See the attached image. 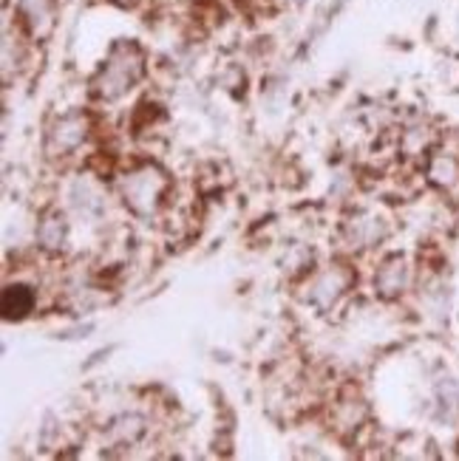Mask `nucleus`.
<instances>
[{
  "instance_id": "nucleus-1",
  "label": "nucleus",
  "mask_w": 459,
  "mask_h": 461,
  "mask_svg": "<svg viewBox=\"0 0 459 461\" xmlns=\"http://www.w3.org/2000/svg\"><path fill=\"white\" fill-rule=\"evenodd\" d=\"M145 71V54L136 43H116L106 59L103 71L94 77V94L106 103L125 96Z\"/></svg>"
},
{
  "instance_id": "nucleus-2",
  "label": "nucleus",
  "mask_w": 459,
  "mask_h": 461,
  "mask_svg": "<svg viewBox=\"0 0 459 461\" xmlns=\"http://www.w3.org/2000/svg\"><path fill=\"white\" fill-rule=\"evenodd\" d=\"M165 190H168V178L156 167H139L123 178V202L139 218L156 215V210L162 207Z\"/></svg>"
},
{
  "instance_id": "nucleus-3",
  "label": "nucleus",
  "mask_w": 459,
  "mask_h": 461,
  "mask_svg": "<svg viewBox=\"0 0 459 461\" xmlns=\"http://www.w3.org/2000/svg\"><path fill=\"white\" fill-rule=\"evenodd\" d=\"M352 280H354V275L346 267H341V264H335L329 269H321V272H315L309 277V284L304 286L307 289L304 300H307V303H312L315 309L329 312L337 303V300H341L349 292Z\"/></svg>"
},
{
  "instance_id": "nucleus-4",
  "label": "nucleus",
  "mask_w": 459,
  "mask_h": 461,
  "mask_svg": "<svg viewBox=\"0 0 459 461\" xmlns=\"http://www.w3.org/2000/svg\"><path fill=\"white\" fill-rule=\"evenodd\" d=\"M88 136V119L83 113H66L54 119V125L46 133V153L51 158L71 156Z\"/></svg>"
},
{
  "instance_id": "nucleus-5",
  "label": "nucleus",
  "mask_w": 459,
  "mask_h": 461,
  "mask_svg": "<svg viewBox=\"0 0 459 461\" xmlns=\"http://www.w3.org/2000/svg\"><path fill=\"white\" fill-rule=\"evenodd\" d=\"M17 20L32 40H46L54 29V0H17Z\"/></svg>"
},
{
  "instance_id": "nucleus-6",
  "label": "nucleus",
  "mask_w": 459,
  "mask_h": 461,
  "mask_svg": "<svg viewBox=\"0 0 459 461\" xmlns=\"http://www.w3.org/2000/svg\"><path fill=\"white\" fill-rule=\"evenodd\" d=\"M389 232V224L377 212H354L346 221V240L352 247H374Z\"/></svg>"
},
{
  "instance_id": "nucleus-7",
  "label": "nucleus",
  "mask_w": 459,
  "mask_h": 461,
  "mask_svg": "<svg viewBox=\"0 0 459 461\" xmlns=\"http://www.w3.org/2000/svg\"><path fill=\"white\" fill-rule=\"evenodd\" d=\"M409 286V264L403 255H391L374 275V289L381 297H397Z\"/></svg>"
},
{
  "instance_id": "nucleus-8",
  "label": "nucleus",
  "mask_w": 459,
  "mask_h": 461,
  "mask_svg": "<svg viewBox=\"0 0 459 461\" xmlns=\"http://www.w3.org/2000/svg\"><path fill=\"white\" fill-rule=\"evenodd\" d=\"M69 198H71L74 212H79L83 218H99L106 212V195L94 178H86V176L77 178L69 190Z\"/></svg>"
},
{
  "instance_id": "nucleus-9",
  "label": "nucleus",
  "mask_w": 459,
  "mask_h": 461,
  "mask_svg": "<svg viewBox=\"0 0 459 461\" xmlns=\"http://www.w3.org/2000/svg\"><path fill=\"white\" fill-rule=\"evenodd\" d=\"M69 240V221L60 210H51L43 215V221L37 224V244L49 249V252H60Z\"/></svg>"
},
{
  "instance_id": "nucleus-10",
  "label": "nucleus",
  "mask_w": 459,
  "mask_h": 461,
  "mask_svg": "<svg viewBox=\"0 0 459 461\" xmlns=\"http://www.w3.org/2000/svg\"><path fill=\"white\" fill-rule=\"evenodd\" d=\"M34 289L26 284H12L4 289V300H0V309H4L6 320H23L34 309Z\"/></svg>"
},
{
  "instance_id": "nucleus-11",
  "label": "nucleus",
  "mask_w": 459,
  "mask_h": 461,
  "mask_svg": "<svg viewBox=\"0 0 459 461\" xmlns=\"http://www.w3.org/2000/svg\"><path fill=\"white\" fill-rule=\"evenodd\" d=\"M142 433H145V419L136 413H123L108 425V436L116 445H133Z\"/></svg>"
},
{
  "instance_id": "nucleus-12",
  "label": "nucleus",
  "mask_w": 459,
  "mask_h": 461,
  "mask_svg": "<svg viewBox=\"0 0 459 461\" xmlns=\"http://www.w3.org/2000/svg\"><path fill=\"white\" fill-rule=\"evenodd\" d=\"M363 416H366V411H363L361 399H341L335 408V425H337V430H354V428H361Z\"/></svg>"
},
{
  "instance_id": "nucleus-13",
  "label": "nucleus",
  "mask_w": 459,
  "mask_h": 461,
  "mask_svg": "<svg viewBox=\"0 0 459 461\" xmlns=\"http://www.w3.org/2000/svg\"><path fill=\"white\" fill-rule=\"evenodd\" d=\"M428 176H431L434 185L454 187L459 182V165L454 162L451 156H436L434 162H431V167H428Z\"/></svg>"
},
{
  "instance_id": "nucleus-14",
  "label": "nucleus",
  "mask_w": 459,
  "mask_h": 461,
  "mask_svg": "<svg viewBox=\"0 0 459 461\" xmlns=\"http://www.w3.org/2000/svg\"><path fill=\"white\" fill-rule=\"evenodd\" d=\"M114 4H119V6H133L136 0H114Z\"/></svg>"
}]
</instances>
